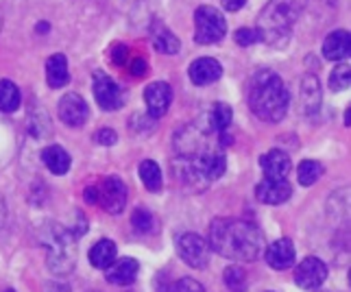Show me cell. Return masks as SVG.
Returning a JSON list of instances; mask_svg holds the SVG:
<instances>
[{"mask_svg":"<svg viewBox=\"0 0 351 292\" xmlns=\"http://www.w3.org/2000/svg\"><path fill=\"white\" fill-rule=\"evenodd\" d=\"M127 57H129V48L125 44H116L114 51H112V59L116 66H125L127 64Z\"/></svg>","mask_w":351,"mask_h":292,"instance_id":"33","label":"cell"},{"mask_svg":"<svg viewBox=\"0 0 351 292\" xmlns=\"http://www.w3.org/2000/svg\"><path fill=\"white\" fill-rule=\"evenodd\" d=\"M83 197H86V203H90V205L99 203V188H96V186L86 188V192H83Z\"/></svg>","mask_w":351,"mask_h":292,"instance_id":"35","label":"cell"},{"mask_svg":"<svg viewBox=\"0 0 351 292\" xmlns=\"http://www.w3.org/2000/svg\"><path fill=\"white\" fill-rule=\"evenodd\" d=\"M175 247H177L179 258L188 266H192V269L203 271L205 266L210 264V245H208V240L201 238L199 234H190V231H186V234L177 236Z\"/></svg>","mask_w":351,"mask_h":292,"instance_id":"6","label":"cell"},{"mask_svg":"<svg viewBox=\"0 0 351 292\" xmlns=\"http://www.w3.org/2000/svg\"><path fill=\"white\" fill-rule=\"evenodd\" d=\"M345 125L347 127L351 125V109H347V114H345Z\"/></svg>","mask_w":351,"mask_h":292,"instance_id":"37","label":"cell"},{"mask_svg":"<svg viewBox=\"0 0 351 292\" xmlns=\"http://www.w3.org/2000/svg\"><path fill=\"white\" fill-rule=\"evenodd\" d=\"M7 292H14V290H7Z\"/></svg>","mask_w":351,"mask_h":292,"instance_id":"40","label":"cell"},{"mask_svg":"<svg viewBox=\"0 0 351 292\" xmlns=\"http://www.w3.org/2000/svg\"><path fill=\"white\" fill-rule=\"evenodd\" d=\"M48 31V24L46 22H40V33H46Z\"/></svg>","mask_w":351,"mask_h":292,"instance_id":"38","label":"cell"},{"mask_svg":"<svg viewBox=\"0 0 351 292\" xmlns=\"http://www.w3.org/2000/svg\"><path fill=\"white\" fill-rule=\"evenodd\" d=\"M212 251L234 262H256L264 253V234L251 221L240 218H216L208 229Z\"/></svg>","mask_w":351,"mask_h":292,"instance_id":"1","label":"cell"},{"mask_svg":"<svg viewBox=\"0 0 351 292\" xmlns=\"http://www.w3.org/2000/svg\"><path fill=\"white\" fill-rule=\"evenodd\" d=\"M304 7L306 0H271L260 14L256 27L262 35V42L271 46H284Z\"/></svg>","mask_w":351,"mask_h":292,"instance_id":"3","label":"cell"},{"mask_svg":"<svg viewBox=\"0 0 351 292\" xmlns=\"http://www.w3.org/2000/svg\"><path fill=\"white\" fill-rule=\"evenodd\" d=\"M321 107V83L314 75H308L301 83V109L306 116H314Z\"/></svg>","mask_w":351,"mask_h":292,"instance_id":"18","label":"cell"},{"mask_svg":"<svg viewBox=\"0 0 351 292\" xmlns=\"http://www.w3.org/2000/svg\"><path fill=\"white\" fill-rule=\"evenodd\" d=\"M264 258H266V262H269L271 269H275V271L293 269V266H295V245H293V240H288V238L275 240L269 249H264Z\"/></svg>","mask_w":351,"mask_h":292,"instance_id":"13","label":"cell"},{"mask_svg":"<svg viewBox=\"0 0 351 292\" xmlns=\"http://www.w3.org/2000/svg\"><path fill=\"white\" fill-rule=\"evenodd\" d=\"M293 186L286 179H269L266 177L256 188V199L264 205H282L290 199Z\"/></svg>","mask_w":351,"mask_h":292,"instance_id":"12","label":"cell"},{"mask_svg":"<svg viewBox=\"0 0 351 292\" xmlns=\"http://www.w3.org/2000/svg\"><path fill=\"white\" fill-rule=\"evenodd\" d=\"M99 188V203L105 208V212L110 214H120L125 210L127 205V197H129V190L127 184L120 177H105L101 181Z\"/></svg>","mask_w":351,"mask_h":292,"instance_id":"8","label":"cell"},{"mask_svg":"<svg viewBox=\"0 0 351 292\" xmlns=\"http://www.w3.org/2000/svg\"><path fill=\"white\" fill-rule=\"evenodd\" d=\"M349 51H351V42L347 31H334L323 42V55L330 62H345L349 57Z\"/></svg>","mask_w":351,"mask_h":292,"instance_id":"17","label":"cell"},{"mask_svg":"<svg viewBox=\"0 0 351 292\" xmlns=\"http://www.w3.org/2000/svg\"><path fill=\"white\" fill-rule=\"evenodd\" d=\"M297 177H299V184L301 186H314L317 181L323 177V166L314 160H304L297 168Z\"/></svg>","mask_w":351,"mask_h":292,"instance_id":"25","label":"cell"},{"mask_svg":"<svg viewBox=\"0 0 351 292\" xmlns=\"http://www.w3.org/2000/svg\"><path fill=\"white\" fill-rule=\"evenodd\" d=\"M20 101H22V96H20L18 85L14 81H7V79L0 81V112L14 114L20 107Z\"/></svg>","mask_w":351,"mask_h":292,"instance_id":"24","label":"cell"},{"mask_svg":"<svg viewBox=\"0 0 351 292\" xmlns=\"http://www.w3.org/2000/svg\"><path fill=\"white\" fill-rule=\"evenodd\" d=\"M116 140H118L116 131L110 127H103V129H99V133H96V142H99L101 146H114Z\"/></svg>","mask_w":351,"mask_h":292,"instance_id":"32","label":"cell"},{"mask_svg":"<svg viewBox=\"0 0 351 292\" xmlns=\"http://www.w3.org/2000/svg\"><path fill=\"white\" fill-rule=\"evenodd\" d=\"M290 96L280 75L269 68L258 70L249 85V107L260 120L280 123L288 112Z\"/></svg>","mask_w":351,"mask_h":292,"instance_id":"2","label":"cell"},{"mask_svg":"<svg viewBox=\"0 0 351 292\" xmlns=\"http://www.w3.org/2000/svg\"><path fill=\"white\" fill-rule=\"evenodd\" d=\"M46 255H48V269L55 275H68L72 273L77 264V247L72 231L68 229H53V234L48 236L46 245Z\"/></svg>","mask_w":351,"mask_h":292,"instance_id":"4","label":"cell"},{"mask_svg":"<svg viewBox=\"0 0 351 292\" xmlns=\"http://www.w3.org/2000/svg\"><path fill=\"white\" fill-rule=\"evenodd\" d=\"M144 101H147V109L151 118H162L168 107L173 103V90L171 85L164 81H153L144 90Z\"/></svg>","mask_w":351,"mask_h":292,"instance_id":"11","label":"cell"},{"mask_svg":"<svg viewBox=\"0 0 351 292\" xmlns=\"http://www.w3.org/2000/svg\"><path fill=\"white\" fill-rule=\"evenodd\" d=\"M138 175L142 179L144 188H147L149 192H160L162 190V168L157 166V162H153V160L140 162Z\"/></svg>","mask_w":351,"mask_h":292,"instance_id":"23","label":"cell"},{"mask_svg":"<svg viewBox=\"0 0 351 292\" xmlns=\"http://www.w3.org/2000/svg\"><path fill=\"white\" fill-rule=\"evenodd\" d=\"M325 279H328V266H325L319 258H306L301 260L297 271H295V282L304 290L319 288Z\"/></svg>","mask_w":351,"mask_h":292,"instance_id":"10","label":"cell"},{"mask_svg":"<svg viewBox=\"0 0 351 292\" xmlns=\"http://www.w3.org/2000/svg\"><path fill=\"white\" fill-rule=\"evenodd\" d=\"M114 260H116V245H114L112 240H107V238L105 240H99L90 249V262H92L94 269L105 271Z\"/></svg>","mask_w":351,"mask_h":292,"instance_id":"22","label":"cell"},{"mask_svg":"<svg viewBox=\"0 0 351 292\" xmlns=\"http://www.w3.org/2000/svg\"><path fill=\"white\" fill-rule=\"evenodd\" d=\"M171 292H205V290H203V286L199 282H195V279L184 277V279H179V282L173 286Z\"/></svg>","mask_w":351,"mask_h":292,"instance_id":"31","label":"cell"},{"mask_svg":"<svg viewBox=\"0 0 351 292\" xmlns=\"http://www.w3.org/2000/svg\"><path fill=\"white\" fill-rule=\"evenodd\" d=\"M147 70H149V66H147V59H144V57H133L131 59V75L133 77H144V75H147Z\"/></svg>","mask_w":351,"mask_h":292,"instance_id":"34","label":"cell"},{"mask_svg":"<svg viewBox=\"0 0 351 292\" xmlns=\"http://www.w3.org/2000/svg\"><path fill=\"white\" fill-rule=\"evenodd\" d=\"M245 3H247V0H221V5H223L227 11H238V9L245 7Z\"/></svg>","mask_w":351,"mask_h":292,"instance_id":"36","label":"cell"},{"mask_svg":"<svg viewBox=\"0 0 351 292\" xmlns=\"http://www.w3.org/2000/svg\"><path fill=\"white\" fill-rule=\"evenodd\" d=\"M227 35V20L216 7L201 5L195 11V42L210 46L219 44Z\"/></svg>","mask_w":351,"mask_h":292,"instance_id":"5","label":"cell"},{"mask_svg":"<svg viewBox=\"0 0 351 292\" xmlns=\"http://www.w3.org/2000/svg\"><path fill=\"white\" fill-rule=\"evenodd\" d=\"M57 114L62 118V123L68 127H83L88 123L90 107L81 99L79 94H66L57 105Z\"/></svg>","mask_w":351,"mask_h":292,"instance_id":"9","label":"cell"},{"mask_svg":"<svg viewBox=\"0 0 351 292\" xmlns=\"http://www.w3.org/2000/svg\"><path fill=\"white\" fill-rule=\"evenodd\" d=\"M232 107L225 105V103H216L214 109H212V114H210V120H212V125L216 129V133H221V131H227L229 125H232Z\"/></svg>","mask_w":351,"mask_h":292,"instance_id":"26","label":"cell"},{"mask_svg":"<svg viewBox=\"0 0 351 292\" xmlns=\"http://www.w3.org/2000/svg\"><path fill=\"white\" fill-rule=\"evenodd\" d=\"M153 46L157 53H164V55H175L179 53V38L175 33L168 31L164 24H155L153 27Z\"/></svg>","mask_w":351,"mask_h":292,"instance_id":"21","label":"cell"},{"mask_svg":"<svg viewBox=\"0 0 351 292\" xmlns=\"http://www.w3.org/2000/svg\"><path fill=\"white\" fill-rule=\"evenodd\" d=\"M234 40L240 46H251V44H256V42H262V35H260L258 29H249L247 27V29H238L234 33Z\"/></svg>","mask_w":351,"mask_h":292,"instance_id":"30","label":"cell"},{"mask_svg":"<svg viewBox=\"0 0 351 292\" xmlns=\"http://www.w3.org/2000/svg\"><path fill=\"white\" fill-rule=\"evenodd\" d=\"M225 286L232 292H247V273L238 269V266H232V269L225 271Z\"/></svg>","mask_w":351,"mask_h":292,"instance_id":"28","label":"cell"},{"mask_svg":"<svg viewBox=\"0 0 351 292\" xmlns=\"http://www.w3.org/2000/svg\"><path fill=\"white\" fill-rule=\"evenodd\" d=\"M260 168L269 179H286L290 173V157L280 149H273L260 157Z\"/></svg>","mask_w":351,"mask_h":292,"instance_id":"16","label":"cell"},{"mask_svg":"<svg viewBox=\"0 0 351 292\" xmlns=\"http://www.w3.org/2000/svg\"><path fill=\"white\" fill-rule=\"evenodd\" d=\"M42 162L46 164V168L51 170L53 175H66L70 170V155L66 153L64 146L53 144V146H46L42 151Z\"/></svg>","mask_w":351,"mask_h":292,"instance_id":"19","label":"cell"},{"mask_svg":"<svg viewBox=\"0 0 351 292\" xmlns=\"http://www.w3.org/2000/svg\"><path fill=\"white\" fill-rule=\"evenodd\" d=\"M131 225H133V229L138 231V234H149V231L153 229V216H151V212L138 208L136 212H133V216H131Z\"/></svg>","mask_w":351,"mask_h":292,"instance_id":"29","label":"cell"},{"mask_svg":"<svg viewBox=\"0 0 351 292\" xmlns=\"http://www.w3.org/2000/svg\"><path fill=\"white\" fill-rule=\"evenodd\" d=\"M70 79V72H68V59L57 53L53 57H48L46 62V81L51 88H64Z\"/></svg>","mask_w":351,"mask_h":292,"instance_id":"20","label":"cell"},{"mask_svg":"<svg viewBox=\"0 0 351 292\" xmlns=\"http://www.w3.org/2000/svg\"><path fill=\"white\" fill-rule=\"evenodd\" d=\"M140 271V264L133 258H123V260H114L110 266L105 269V279L114 286H129L136 282Z\"/></svg>","mask_w":351,"mask_h":292,"instance_id":"15","label":"cell"},{"mask_svg":"<svg viewBox=\"0 0 351 292\" xmlns=\"http://www.w3.org/2000/svg\"><path fill=\"white\" fill-rule=\"evenodd\" d=\"M0 29H3V16H0Z\"/></svg>","mask_w":351,"mask_h":292,"instance_id":"39","label":"cell"},{"mask_svg":"<svg viewBox=\"0 0 351 292\" xmlns=\"http://www.w3.org/2000/svg\"><path fill=\"white\" fill-rule=\"evenodd\" d=\"M94 99L105 112H116L125 105V92L105 72H94Z\"/></svg>","mask_w":351,"mask_h":292,"instance_id":"7","label":"cell"},{"mask_svg":"<svg viewBox=\"0 0 351 292\" xmlns=\"http://www.w3.org/2000/svg\"><path fill=\"white\" fill-rule=\"evenodd\" d=\"M188 75L195 85H210V83H216L223 77V66L212 57H201V59H197V62L190 64Z\"/></svg>","mask_w":351,"mask_h":292,"instance_id":"14","label":"cell"},{"mask_svg":"<svg viewBox=\"0 0 351 292\" xmlns=\"http://www.w3.org/2000/svg\"><path fill=\"white\" fill-rule=\"evenodd\" d=\"M349 83H351V70L347 64L341 62L330 77V88H332V92H345L349 88Z\"/></svg>","mask_w":351,"mask_h":292,"instance_id":"27","label":"cell"}]
</instances>
